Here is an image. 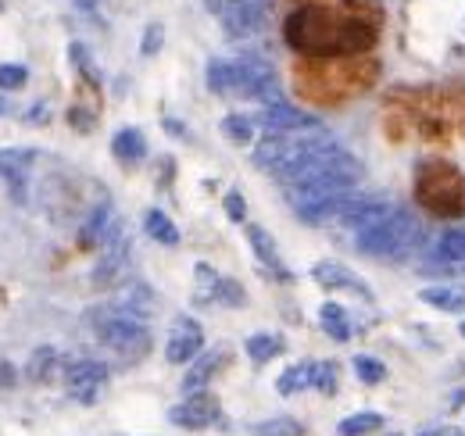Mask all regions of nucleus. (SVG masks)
Returning <instances> with one entry per match:
<instances>
[{
  "instance_id": "nucleus-20",
  "label": "nucleus",
  "mask_w": 465,
  "mask_h": 436,
  "mask_svg": "<svg viewBox=\"0 0 465 436\" xmlns=\"http://www.w3.org/2000/svg\"><path fill=\"white\" fill-rule=\"evenodd\" d=\"M319 326L322 332L330 336V340H337V343H348L354 326H351V315L337 304V301H326L322 308H319Z\"/></svg>"
},
{
  "instance_id": "nucleus-27",
  "label": "nucleus",
  "mask_w": 465,
  "mask_h": 436,
  "mask_svg": "<svg viewBox=\"0 0 465 436\" xmlns=\"http://www.w3.org/2000/svg\"><path fill=\"white\" fill-rule=\"evenodd\" d=\"M380 430H383V415H376V411H358L341 422V436H369Z\"/></svg>"
},
{
  "instance_id": "nucleus-8",
  "label": "nucleus",
  "mask_w": 465,
  "mask_h": 436,
  "mask_svg": "<svg viewBox=\"0 0 465 436\" xmlns=\"http://www.w3.org/2000/svg\"><path fill=\"white\" fill-rule=\"evenodd\" d=\"M169 419H173V426L179 430H212V426H219V419H223V411H219V401L212 397V393H190L186 401H179L173 411H169Z\"/></svg>"
},
{
  "instance_id": "nucleus-6",
  "label": "nucleus",
  "mask_w": 465,
  "mask_h": 436,
  "mask_svg": "<svg viewBox=\"0 0 465 436\" xmlns=\"http://www.w3.org/2000/svg\"><path fill=\"white\" fill-rule=\"evenodd\" d=\"M236 97L240 101H258V104H280V75L272 72V64L265 57H236Z\"/></svg>"
},
{
  "instance_id": "nucleus-12",
  "label": "nucleus",
  "mask_w": 465,
  "mask_h": 436,
  "mask_svg": "<svg viewBox=\"0 0 465 436\" xmlns=\"http://www.w3.org/2000/svg\"><path fill=\"white\" fill-rule=\"evenodd\" d=\"M125 269H129V236L118 233L108 247H101V262L94 269V286L104 290V286H118L125 279Z\"/></svg>"
},
{
  "instance_id": "nucleus-15",
  "label": "nucleus",
  "mask_w": 465,
  "mask_h": 436,
  "mask_svg": "<svg viewBox=\"0 0 465 436\" xmlns=\"http://www.w3.org/2000/svg\"><path fill=\"white\" fill-rule=\"evenodd\" d=\"M223 365H226V351H223V347H215V351H201V354L190 362L186 376H183V390H186V393L204 390L208 382L215 380V372H219Z\"/></svg>"
},
{
  "instance_id": "nucleus-40",
  "label": "nucleus",
  "mask_w": 465,
  "mask_h": 436,
  "mask_svg": "<svg viewBox=\"0 0 465 436\" xmlns=\"http://www.w3.org/2000/svg\"><path fill=\"white\" fill-rule=\"evenodd\" d=\"M444 436H465L462 430H455V426H451V430H444Z\"/></svg>"
},
{
  "instance_id": "nucleus-4",
  "label": "nucleus",
  "mask_w": 465,
  "mask_h": 436,
  "mask_svg": "<svg viewBox=\"0 0 465 436\" xmlns=\"http://www.w3.org/2000/svg\"><path fill=\"white\" fill-rule=\"evenodd\" d=\"M415 197L433 215H465L462 172L448 162H422L415 172Z\"/></svg>"
},
{
  "instance_id": "nucleus-9",
  "label": "nucleus",
  "mask_w": 465,
  "mask_h": 436,
  "mask_svg": "<svg viewBox=\"0 0 465 436\" xmlns=\"http://www.w3.org/2000/svg\"><path fill=\"white\" fill-rule=\"evenodd\" d=\"M118 233H125V229L118 222L112 201H104V204H97L90 215L83 218V225H79V247L83 251H101V247H108L115 240Z\"/></svg>"
},
{
  "instance_id": "nucleus-18",
  "label": "nucleus",
  "mask_w": 465,
  "mask_h": 436,
  "mask_svg": "<svg viewBox=\"0 0 465 436\" xmlns=\"http://www.w3.org/2000/svg\"><path fill=\"white\" fill-rule=\"evenodd\" d=\"M419 301L437 308V312H448V315H462L465 312V286L459 282H440V286H426L419 290Z\"/></svg>"
},
{
  "instance_id": "nucleus-7",
  "label": "nucleus",
  "mask_w": 465,
  "mask_h": 436,
  "mask_svg": "<svg viewBox=\"0 0 465 436\" xmlns=\"http://www.w3.org/2000/svg\"><path fill=\"white\" fill-rule=\"evenodd\" d=\"M64 390H68V397H75V401H97V393L108 386V365H101V362H94V358H79V362H68L64 365Z\"/></svg>"
},
{
  "instance_id": "nucleus-41",
  "label": "nucleus",
  "mask_w": 465,
  "mask_h": 436,
  "mask_svg": "<svg viewBox=\"0 0 465 436\" xmlns=\"http://www.w3.org/2000/svg\"><path fill=\"white\" fill-rule=\"evenodd\" d=\"M455 404H465V390L462 393H455Z\"/></svg>"
},
{
  "instance_id": "nucleus-17",
  "label": "nucleus",
  "mask_w": 465,
  "mask_h": 436,
  "mask_svg": "<svg viewBox=\"0 0 465 436\" xmlns=\"http://www.w3.org/2000/svg\"><path fill=\"white\" fill-rule=\"evenodd\" d=\"M25 376L36 382V386H47V382H54L58 376H64V358H61L58 347H36L29 354Z\"/></svg>"
},
{
  "instance_id": "nucleus-24",
  "label": "nucleus",
  "mask_w": 465,
  "mask_h": 436,
  "mask_svg": "<svg viewBox=\"0 0 465 436\" xmlns=\"http://www.w3.org/2000/svg\"><path fill=\"white\" fill-rule=\"evenodd\" d=\"M312 372H315V362L291 365V369L276 380V390H280L283 397H293V393H301V390H308V386H312Z\"/></svg>"
},
{
  "instance_id": "nucleus-21",
  "label": "nucleus",
  "mask_w": 465,
  "mask_h": 436,
  "mask_svg": "<svg viewBox=\"0 0 465 436\" xmlns=\"http://www.w3.org/2000/svg\"><path fill=\"white\" fill-rule=\"evenodd\" d=\"M112 154H115L122 164L143 162V154H147V140H143V133H140V129H118L115 140H112Z\"/></svg>"
},
{
  "instance_id": "nucleus-37",
  "label": "nucleus",
  "mask_w": 465,
  "mask_h": 436,
  "mask_svg": "<svg viewBox=\"0 0 465 436\" xmlns=\"http://www.w3.org/2000/svg\"><path fill=\"white\" fill-rule=\"evenodd\" d=\"M444 97H448V108H455V114H459V122H462V129H465V86L444 90Z\"/></svg>"
},
{
  "instance_id": "nucleus-35",
  "label": "nucleus",
  "mask_w": 465,
  "mask_h": 436,
  "mask_svg": "<svg viewBox=\"0 0 465 436\" xmlns=\"http://www.w3.org/2000/svg\"><path fill=\"white\" fill-rule=\"evenodd\" d=\"M162 44H165V29H162L158 22H151L147 33H143V47H140V51H143L147 57H154L158 51H162Z\"/></svg>"
},
{
  "instance_id": "nucleus-36",
  "label": "nucleus",
  "mask_w": 465,
  "mask_h": 436,
  "mask_svg": "<svg viewBox=\"0 0 465 436\" xmlns=\"http://www.w3.org/2000/svg\"><path fill=\"white\" fill-rule=\"evenodd\" d=\"M68 54H72V64H75V68H83V72L90 75V83H97V68L90 64V54H86V47H83V44H72V47H68Z\"/></svg>"
},
{
  "instance_id": "nucleus-29",
  "label": "nucleus",
  "mask_w": 465,
  "mask_h": 436,
  "mask_svg": "<svg viewBox=\"0 0 465 436\" xmlns=\"http://www.w3.org/2000/svg\"><path fill=\"white\" fill-rule=\"evenodd\" d=\"M193 275H197L193 301H197V304H215V286H219V279H223V275H215V269H212V265H204V262L193 269Z\"/></svg>"
},
{
  "instance_id": "nucleus-28",
  "label": "nucleus",
  "mask_w": 465,
  "mask_h": 436,
  "mask_svg": "<svg viewBox=\"0 0 465 436\" xmlns=\"http://www.w3.org/2000/svg\"><path fill=\"white\" fill-rule=\"evenodd\" d=\"M223 133L230 136L232 144H251L254 133H258V118H251V114H226L223 118Z\"/></svg>"
},
{
  "instance_id": "nucleus-3",
  "label": "nucleus",
  "mask_w": 465,
  "mask_h": 436,
  "mask_svg": "<svg viewBox=\"0 0 465 436\" xmlns=\"http://www.w3.org/2000/svg\"><path fill=\"white\" fill-rule=\"evenodd\" d=\"M90 326L97 332V340L118 354L122 362H140L147 351H151V329L147 319H136V315H125L118 312L115 304L108 308H94L90 312Z\"/></svg>"
},
{
  "instance_id": "nucleus-31",
  "label": "nucleus",
  "mask_w": 465,
  "mask_h": 436,
  "mask_svg": "<svg viewBox=\"0 0 465 436\" xmlns=\"http://www.w3.org/2000/svg\"><path fill=\"white\" fill-rule=\"evenodd\" d=\"M312 386H315L319 393L333 397V393H337V386H341V369H337L333 362H315V372H312Z\"/></svg>"
},
{
  "instance_id": "nucleus-43",
  "label": "nucleus",
  "mask_w": 465,
  "mask_h": 436,
  "mask_svg": "<svg viewBox=\"0 0 465 436\" xmlns=\"http://www.w3.org/2000/svg\"><path fill=\"white\" fill-rule=\"evenodd\" d=\"M459 329H462V336H465V322H462V326H459Z\"/></svg>"
},
{
  "instance_id": "nucleus-22",
  "label": "nucleus",
  "mask_w": 465,
  "mask_h": 436,
  "mask_svg": "<svg viewBox=\"0 0 465 436\" xmlns=\"http://www.w3.org/2000/svg\"><path fill=\"white\" fill-rule=\"evenodd\" d=\"M204 79H208V90H212V94H219V97H236V64H232V61L212 57Z\"/></svg>"
},
{
  "instance_id": "nucleus-10",
  "label": "nucleus",
  "mask_w": 465,
  "mask_h": 436,
  "mask_svg": "<svg viewBox=\"0 0 465 436\" xmlns=\"http://www.w3.org/2000/svg\"><path fill=\"white\" fill-rule=\"evenodd\" d=\"M258 125H262L265 133H304V129H315V125H322V122H319L315 114H308V111L280 101V104H265V108H262Z\"/></svg>"
},
{
  "instance_id": "nucleus-42",
  "label": "nucleus",
  "mask_w": 465,
  "mask_h": 436,
  "mask_svg": "<svg viewBox=\"0 0 465 436\" xmlns=\"http://www.w3.org/2000/svg\"><path fill=\"white\" fill-rule=\"evenodd\" d=\"M4 111H7V104H4V101H0V114H4Z\"/></svg>"
},
{
  "instance_id": "nucleus-25",
  "label": "nucleus",
  "mask_w": 465,
  "mask_h": 436,
  "mask_svg": "<svg viewBox=\"0 0 465 436\" xmlns=\"http://www.w3.org/2000/svg\"><path fill=\"white\" fill-rule=\"evenodd\" d=\"M29 162H33V151H0V179L11 183V186H18Z\"/></svg>"
},
{
  "instance_id": "nucleus-33",
  "label": "nucleus",
  "mask_w": 465,
  "mask_h": 436,
  "mask_svg": "<svg viewBox=\"0 0 465 436\" xmlns=\"http://www.w3.org/2000/svg\"><path fill=\"white\" fill-rule=\"evenodd\" d=\"M215 304H223V308H243V304H247V293H243V286H240L236 279H219V286H215Z\"/></svg>"
},
{
  "instance_id": "nucleus-34",
  "label": "nucleus",
  "mask_w": 465,
  "mask_h": 436,
  "mask_svg": "<svg viewBox=\"0 0 465 436\" xmlns=\"http://www.w3.org/2000/svg\"><path fill=\"white\" fill-rule=\"evenodd\" d=\"M29 79L25 64H0V90H22Z\"/></svg>"
},
{
  "instance_id": "nucleus-2",
  "label": "nucleus",
  "mask_w": 465,
  "mask_h": 436,
  "mask_svg": "<svg viewBox=\"0 0 465 436\" xmlns=\"http://www.w3.org/2000/svg\"><path fill=\"white\" fill-rule=\"evenodd\" d=\"M354 240H358L354 243L358 254H369V258H380V262H408L411 254L422 251L426 225L408 208H391L372 229L358 233Z\"/></svg>"
},
{
  "instance_id": "nucleus-30",
  "label": "nucleus",
  "mask_w": 465,
  "mask_h": 436,
  "mask_svg": "<svg viewBox=\"0 0 465 436\" xmlns=\"http://www.w3.org/2000/svg\"><path fill=\"white\" fill-rule=\"evenodd\" d=\"M351 365H354V376L365 382V386H380V382L387 380V365L376 362V358H369V354H358Z\"/></svg>"
},
{
  "instance_id": "nucleus-32",
  "label": "nucleus",
  "mask_w": 465,
  "mask_h": 436,
  "mask_svg": "<svg viewBox=\"0 0 465 436\" xmlns=\"http://www.w3.org/2000/svg\"><path fill=\"white\" fill-rule=\"evenodd\" d=\"M304 433V426L291 419V415H280V419H269V422H262V426H254V436H301Z\"/></svg>"
},
{
  "instance_id": "nucleus-39",
  "label": "nucleus",
  "mask_w": 465,
  "mask_h": 436,
  "mask_svg": "<svg viewBox=\"0 0 465 436\" xmlns=\"http://www.w3.org/2000/svg\"><path fill=\"white\" fill-rule=\"evenodd\" d=\"M448 426H430V430H419V436H444Z\"/></svg>"
},
{
  "instance_id": "nucleus-23",
  "label": "nucleus",
  "mask_w": 465,
  "mask_h": 436,
  "mask_svg": "<svg viewBox=\"0 0 465 436\" xmlns=\"http://www.w3.org/2000/svg\"><path fill=\"white\" fill-rule=\"evenodd\" d=\"M243 351H247V358L254 365H265V362H272L283 351V340L280 336H269V332H254V336L243 340Z\"/></svg>"
},
{
  "instance_id": "nucleus-14",
  "label": "nucleus",
  "mask_w": 465,
  "mask_h": 436,
  "mask_svg": "<svg viewBox=\"0 0 465 436\" xmlns=\"http://www.w3.org/2000/svg\"><path fill=\"white\" fill-rule=\"evenodd\" d=\"M433 262L444 265L448 272L465 275V225H451L437 236L433 243Z\"/></svg>"
},
{
  "instance_id": "nucleus-26",
  "label": "nucleus",
  "mask_w": 465,
  "mask_h": 436,
  "mask_svg": "<svg viewBox=\"0 0 465 436\" xmlns=\"http://www.w3.org/2000/svg\"><path fill=\"white\" fill-rule=\"evenodd\" d=\"M143 225H147V233H151V240H158V243H165V247H175V243H179V229H175V222L165 215V212H147Z\"/></svg>"
},
{
  "instance_id": "nucleus-5",
  "label": "nucleus",
  "mask_w": 465,
  "mask_h": 436,
  "mask_svg": "<svg viewBox=\"0 0 465 436\" xmlns=\"http://www.w3.org/2000/svg\"><path fill=\"white\" fill-rule=\"evenodd\" d=\"M230 40H251L269 25V0H204Z\"/></svg>"
},
{
  "instance_id": "nucleus-1",
  "label": "nucleus",
  "mask_w": 465,
  "mask_h": 436,
  "mask_svg": "<svg viewBox=\"0 0 465 436\" xmlns=\"http://www.w3.org/2000/svg\"><path fill=\"white\" fill-rule=\"evenodd\" d=\"M380 36V22L344 15L333 7H297L291 18L283 22V40L293 51L312 57H351L365 54Z\"/></svg>"
},
{
  "instance_id": "nucleus-19",
  "label": "nucleus",
  "mask_w": 465,
  "mask_h": 436,
  "mask_svg": "<svg viewBox=\"0 0 465 436\" xmlns=\"http://www.w3.org/2000/svg\"><path fill=\"white\" fill-rule=\"evenodd\" d=\"M112 304H115L118 312H125V315H136V319H147L158 308V301H154V293H151L147 282H129Z\"/></svg>"
},
{
  "instance_id": "nucleus-38",
  "label": "nucleus",
  "mask_w": 465,
  "mask_h": 436,
  "mask_svg": "<svg viewBox=\"0 0 465 436\" xmlns=\"http://www.w3.org/2000/svg\"><path fill=\"white\" fill-rule=\"evenodd\" d=\"M223 208H226V215H230L232 222H243V218H247V204H243V197H240V193H226Z\"/></svg>"
},
{
  "instance_id": "nucleus-16",
  "label": "nucleus",
  "mask_w": 465,
  "mask_h": 436,
  "mask_svg": "<svg viewBox=\"0 0 465 436\" xmlns=\"http://www.w3.org/2000/svg\"><path fill=\"white\" fill-rule=\"evenodd\" d=\"M247 243H251L254 258H258V262H262L269 272L280 275V279H291V272L283 269L280 247H276V240H272V233H269V229H262V225H247Z\"/></svg>"
},
{
  "instance_id": "nucleus-13",
  "label": "nucleus",
  "mask_w": 465,
  "mask_h": 436,
  "mask_svg": "<svg viewBox=\"0 0 465 436\" xmlns=\"http://www.w3.org/2000/svg\"><path fill=\"white\" fill-rule=\"evenodd\" d=\"M315 282L322 286V290H351V293H358V297H372V290H369V282L361 279V275H354L348 265H341V262H319L315 269Z\"/></svg>"
},
{
  "instance_id": "nucleus-11",
  "label": "nucleus",
  "mask_w": 465,
  "mask_h": 436,
  "mask_svg": "<svg viewBox=\"0 0 465 436\" xmlns=\"http://www.w3.org/2000/svg\"><path fill=\"white\" fill-rule=\"evenodd\" d=\"M201 351H204V329L197 326L193 319H175L173 336L165 343V358L173 365H190Z\"/></svg>"
}]
</instances>
